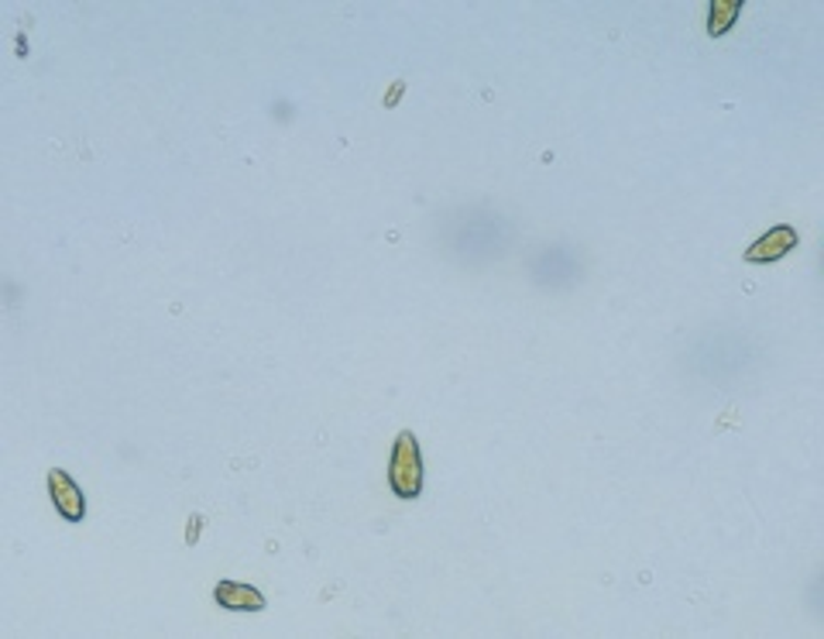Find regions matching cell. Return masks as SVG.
I'll use <instances>...</instances> for the list:
<instances>
[{
	"label": "cell",
	"mask_w": 824,
	"mask_h": 639,
	"mask_svg": "<svg viewBox=\"0 0 824 639\" xmlns=\"http://www.w3.org/2000/svg\"><path fill=\"white\" fill-rule=\"evenodd\" d=\"M742 8H745L742 0H711V8H708V35L721 38L725 32H732V24L739 21Z\"/></svg>",
	"instance_id": "cell-5"
},
{
	"label": "cell",
	"mask_w": 824,
	"mask_h": 639,
	"mask_svg": "<svg viewBox=\"0 0 824 639\" xmlns=\"http://www.w3.org/2000/svg\"><path fill=\"white\" fill-rule=\"evenodd\" d=\"M214 598L227 612H262L268 605L265 595L258 592L254 584H248V581H217Z\"/></svg>",
	"instance_id": "cell-4"
},
{
	"label": "cell",
	"mask_w": 824,
	"mask_h": 639,
	"mask_svg": "<svg viewBox=\"0 0 824 639\" xmlns=\"http://www.w3.org/2000/svg\"><path fill=\"white\" fill-rule=\"evenodd\" d=\"M45 481H48L52 502H56V513L66 523H83V516H87V495H83L80 484H76V478L69 471H62V468H52Z\"/></svg>",
	"instance_id": "cell-3"
},
{
	"label": "cell",
	"mask_w": 824,
	"mask_h": 639,
	"mask_svg": "<svg viewBox=\"0 0 824 639\" xmlns=\"http://www.w3.org/2000/svg\"><path fill=\"white\" fill-rule=\"evenodd\" d=\"M797 227H790V224H777V227H769V231L763 235V238H756L749 248H745V265H772V262H780V259H787V254L797 248Z\"/></svg>",
	"instance_id": "cell-2"
},
{
	"label": "cell",
	"mask_w": 824,
	"mask_h": 639,
	"mask_svg": "<svg viewBox=\"0 0 824 639\" xmlns=\"http://www.w3.org/2000/svg\"><path fill=\"white\" fill-rule=\"evenodd\" d=\"M389 484H392V492L405 502L420 499V492H423V450H420V441L412 430H402L392 444Z\"/></svg>",
	"instance_id": "cell-1"
}]
</instances>
